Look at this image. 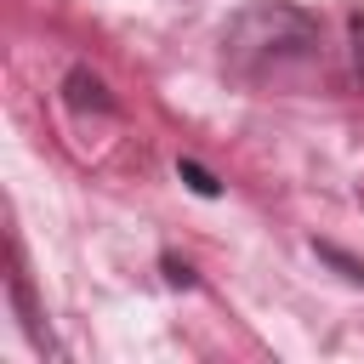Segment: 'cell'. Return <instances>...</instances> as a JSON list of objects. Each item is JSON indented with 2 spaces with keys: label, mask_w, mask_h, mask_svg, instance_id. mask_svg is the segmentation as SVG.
I'll list each match as a JSON object with an SVG mask.
<instances>
[{
  "label": "cell",
  "mask_w": 364,
  "mask_h": 364,
  "mask_svg": "<svg viewBox=\"0 0 364 364\" xmlns=\"http://www.w3.org/2000/svg\"><path fill=\"white\" fill-rule=\"evenodd\" d=\"M313 57H318V17L284 0L245 6L222 34V63L250 85L284 80L290 68H307Z\"/></svg>",
  "instance_id": "1"
},
{
  "label": "cell",
  "mask_w": 364,
  "mask_h": 364,
  "mask_svg": "<svg viewBox=\"0 0 364 364\" xmlns=\"http://www.w3.org/2000/svg\"><path fill=\"white\" fill-rule=\"evenodd\" d=\"M347 34H353V68H358V80H364V17H353Z\"/></svg>",
  "instance_id": "2"
},
{
  "label": "cell",
  "mask_w": 364,
  "mask_h": 364,
  "mask_svg": "<svg viewBox=\"0 0 364 364\" xmlns=\"http://www.w3.org/2000/svg\"><path fill=\"white\" fill-rule=\"evenodd\" d=\"M182 176H188V182H193L199 193H216V182H210V176H205V171H199L193 159H182Z\"/></svg>",
  "instance_id": "3"
}]
</instances>
